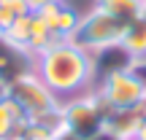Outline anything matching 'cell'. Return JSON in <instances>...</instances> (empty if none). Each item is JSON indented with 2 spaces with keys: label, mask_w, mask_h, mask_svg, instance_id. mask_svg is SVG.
<instances>
[{
  "label": "cell",
  "mask_w": 146,
  "mask_h": 140,
  "mask_svg": "<svg viewBox=\"0 0 146 140\" xmlns=\"http://www.w3.org/2000/svg\"><path fill=\"white\" fill-rule=\"evenodd\" d=\"M35 73L54 94H76L89 89L95 78L92 54L70 41H54L35 57Z\"/></svg>",
  "instance_id": "1"
},
{
  "label": "cell",
  "mask_w": 146,
  "mask_h": 140,
  "mask_svg": "<svg viewBox=\"0 0 146 140\" xmlns=\"http://www.w3.org/2000/svg\"><path fill=\"white\" fill-rule=\"evenodd\" d=\"M125 27L119 19H114L111 14H106L103 8L95 5L87 16H81L73 30V35L68 38L70 43H76L78 49L89 54H98L103 49H111V46H119L122 43V35H125Z\"/></svg>",
  "instance_id": "2"
},
{
  "label": "cell",
  "mask_w": 146,
  "mask_h": 140,
  "mask_svg": "<svg viewBox=\"0 0 146 140\" xmlns=\"http://www.w3.org/2000/svg\"><path fill=\"white\" fill-rule=\"evenodd\" d=\"M108 105L103 103L98 92H84L78 97H73L70 103L62 105V116H65V127L68 132H73L76 137L87 140L92 135H98L106 124V116H108Z\"/></svg>",
  "instance_id": "3"
},
{
  "label": "cell",
  "mask_w": 146,
  "mask_h": 140,
  "mask_svg": "<svg viewBox=\"0 0 146 140\" xmlns=\"http://www.w3.org/2000/svg\"><path fill=\"white\" fill-rule=\"evenodd\" d=\"M98 94L111 110L135 108V105L146 103V83L133 70H114L108 76H103Z\"/></svg>",
  "instance_id": "4"
},
{
  "label": "cell",
  "mask_w": 146,
  "mask_h": 140,
  "mask_svg": "<svg viewBox=\"0 0 146 140\" xmlns=\"http://www.w3.org/2000/svg\"><path fill=\"white\" fill-rule=\"evenodd\" d=\"M8 97L25 110L27 119H35V116H43V113H49V110L60 108L57 94L38 78V73H30V76L14 81L8 86Z\"/></svg>",
  "instance_id": "5"
},
{
  "label": "cell",
  "mask_w": 146,
  "mask_h": 140,
  "mask_svg": "<svg viewBox=\"0 0 146 140\" xmlns=\"http://www.w3.org/2000/svg\"><path fill=\"white\" fill-rule=\"evenodd\" d=\"M5 38L11 43H16L19 49H25L27 54H33V57H38L41 51H46L54 43V35L49 32V27L41 22V16L35 11L11 22V27L5 30Z\"/></svg>",
  "instance_id": "6"
},
{
  "label": "cell",
  "mask_w": 146,
  "mask_h": 140,
  "mask_svg": "<svg viewBox=\"0 0 146 140\" xmlns=\"http://www.w3.org/2000/svg\"><path fill=\"white\" fill-rule=\"evenodd\" d=\"M30 73H35V57L19 49L16 43H11L5 32H0V81L11 86L14 81L30 76Z\"/></svg>",
  "instance_id": "7"
},
{
  "label": "cell",
  "mask_w": 146,
  "mask_h": 140,
  "mask_svg": "<svg viewBox=\"0 0 146 140\" xmlns=\"http://www.w3.org/2000/svg\"><path fill=\"white\" fill-rule=\"evenodd\" d=\"M38 16H41V22L49 27V32L54 35V41H68L73 35V30H76L78 24V16L73 14V8H68L62 3H52V5H43L41 11H35Z\"/></svg>",
  "instance_id": "8"
},
{
  "label": "cell",
  "mask_w": 146,
  "mask_h": 140,
  "mask_svg": "<svg viewBox=\"0 0 146 140\" xmlns=\"http://www.w3.org/2000/svg\"><path fill=\"white\" fill-rule=\"evenodd\" d=\"M25 124H27V116L14 100L5 94L0 97V137H19L25 132Z\"/></svg>",
  "instance_id": "9"
},
{
  "label": "cell",
  "mask_w": 146,
  "mask_h": 140,
  "mask_svg": "<svg viewBox=\"0 0 146 140\" xmlns=\"http://www.w3.org/2000/svg\"><path fill=\"white\" fill-rule=\"evenodd\" d=\"M98 8H103L106 14L119 19L122 24H130L138 16H143L146 0H98Z\"/></svg>",
  "instance_id": "10"
},
{
  "label": "cell",
  "mask_w": 146,
  "mask_h": 140,
  "mask_svg": "<svg viewBox=\"0 0 146 140\" xmlns=\"http://www.w3.org/2000/svg\"><path fill=\"white\" fill-rule=\"evenodd\" d=\"M122 49H125L133 59L146 57V16H138L135 22H130V24L125 27Z\"/></svg>",
  "instance_id": "11"
},
{
  "label": "cell",
  "mask_w": 146,
  "mask_h": 140,
  "mask_svg": "<svg viewBox=\"0 0 146 140\" xmlns=\"http://www.w3.org/2000/svg\"><path fill=\"white\" fill-rule=\"evenodd\" d=\"M30 5V11H41L43 5H52V3H62V0H25Z\"/></svg>",
  "instance_id": "12"
},
{
  "label": "cell",
  "mask_w": 146,
  "mask_h": 140,
  "mask_svg": "<svg viewBox=\"0 0 146 140\" xmlns=\"http://www.w3.org/2000/svg\"><path fill=\"white\" fill-rule=\"evenodd\" d=\"M138 140H146V119L141 121V129H138Z\"/></svg>",
  "instance_id": "13"
},
{
  "label": "cell",
  "mask_w": 146,
  "mask_h": 140,
  "mask_svg": "<svg viewBox=\"0 0 146 140\" xmlns=\"http://www.w3.org/2000/svg\"><path fill=\"white\" fill-rule=\"evenodd\" d=\"M5 94H8V86H5V83L0 81V97H5Z\"/></svg>",
  "instance_id": "14"
},
{
  "label": "cell",
  "mask_w": 146,
  "mask_h": 140,
  "mask_svg": "<svg viewBox=\"0 0 146 140\" xmlns=\"http://www.w3.org/2000/svg\"><path fill=\"white\" fill-rule=\"evenodd\" d=\"M143 16H146V8H143Z\"/></svg>",
  "instance_id": "15"
}]
</instances>
